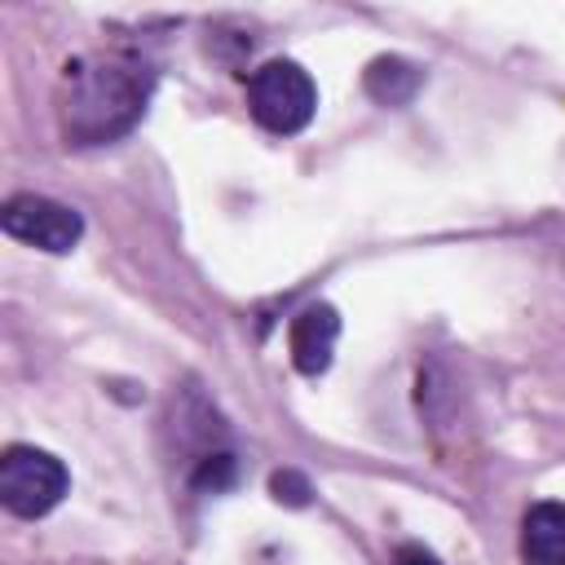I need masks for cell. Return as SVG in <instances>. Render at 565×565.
Here are the masks:
<instances>
[{
    "instance_id": "277c9868",
    "label": "cell",
    "mask_w": 565,
    "mask_h": 565,
    "mask_svg": "<svg viewBox=\"0 0 565 565\" xmlns=\"http://www.w3.org/2000/svg\"><path fill=\"white\" fill-rule=\"evenodd\" d=\"M0 225L9 238L31 243L40 252H71L84 234V216L44 194H13L0 212Z\"/></svg>"
},
{
    "instance_id": "ba28073f",
    "label": "cell",
    "mask_w": 565,
    "mask_h": 565,
    "mask_svg": "<svg viewBox=\"0 0 565 565\" xmlns=\"http://www.w3.org/2000/svg\"><path fill=\"white\" fill-rule=\"evenodd\" d=\"M269 490H274V499H278V503H291V508H305V503H309V494H313V490H309V481H305L296 468L274 472V477H269Z\"/></svg>"
},
{
    "instance_id": "52a82bcc",
    "label": "cell",
    "mask_w": 565,
    "mask_h": 565,
    "mask_svg": "<svg viewBox=\"0 0 565 565\" xmlns=\"http://www.w3.org/2000/svg\"><path fill=\"white\" fill-rule=\"evenodd\" d=\"M362 84H366V97H375L380 106H406L419 93L424 71L415 62H406V57H375L366 66Z\"/></svg>"
},
{
    "instance_id": "5b68a950",
    "label": "cell",
    "mask_w": 565,
    "mask_h": 565,
    "mask_svg": "<svg viewBox=\"0 0 565 565\" xmlns=\"http://www.w3.org/2000/svg\"><path fill=\"white\" fill-rule=\"evenodd\" d=\"M335 340H340V313L331 305H309L291 318V331H287V349H291V366L300 375H322L331 366V353H335Z\"/></svg>"
},
{
    "instance_id": "6da1fadb",
    "label": "cell",
    "mask_w": 565,
    "mask_h": 565,
    "mask_svg": "<svg viewBox=\"0 0 565 565\" xmlns=\"http://www.w3.org/2000/svg\"><path fill=\"white\" fill-rule=\"evenodd\" d=\"M146 97V66L128 57H79L62 79V132L75 146H102L141 119Z\"/></svg>"
},
{
    "instance_id": "9c48e42d",
    "label": "cell",
    "mask_w": 565,
    "mask_h": 565,
    "mask_svg": "<svg viewBox=\"0 0 565 565\" xmlns=\"http://www.w3.org/2000/svg\"><path fill=\"white\" fill-rule=\"evenodd\" d=\"M230 477H234V459H230V455H207L194 481H199V486H212V490H216V486H225Z\"/></svg>"
},
{
    "instance_id": "8992f818",
    "label": "cell",
    "mask_w": 565,
    "mask_h": 565,
    "mask_svg": "<svg viewBox=\"0 0 565 565\" xmlns=\"http://www.w3.org/2000/svg\"><path fill=\"white\" fill-rule=\"evenodd\" d=\"M521 556H525V565H565V503L543 499L525 512Z\"/></svg>"
},
{
    "instance_id": "30bf717a",
    "label": "cell",
    "mask_w": 565,
    "mask_h": 565,
    "mask_svg": "<svg viewBox=\"0 0 565 565\" xmlns=\"http://www.w3.org/2000/svg\"><path fill=\"white\" fill-rule=\"evenodd\" d=\"M393 565H441L424 543H402L397 547V556H393Z\"/></svg>"
},
{
    "instance_id": "3957f363",
    "label": "cell",
    "mask_w": 565,
    "mask_h": 565,
    "mask_svg": "<svg viewBox=\"0 0 565 565\" xmlns=\"http://www.w3.org/2000/svg\"><path fill=\"white\" fill-rule=\"evenodd\" d=\"M71 490V472L40 446H9L0 455V503L13 516H44Z\"/></svg>"
},
{
    "instance_id": "7a4b0ae2",
    "label": "cell",
    "mask_w": 565,
    "mask_h": 565,
    "mask_svg": "<svg viewBox=\"0 0 565 565\" xmlns=\"http://www.w3.org/2000/svg\"><path fill=\"white\" fill-rule=\"evenodd\" d=\"M247 106L252 119L269 132H300L318 110V88L300 62L274 57L247 75Z\"/></svg>"
}]
</instances>
